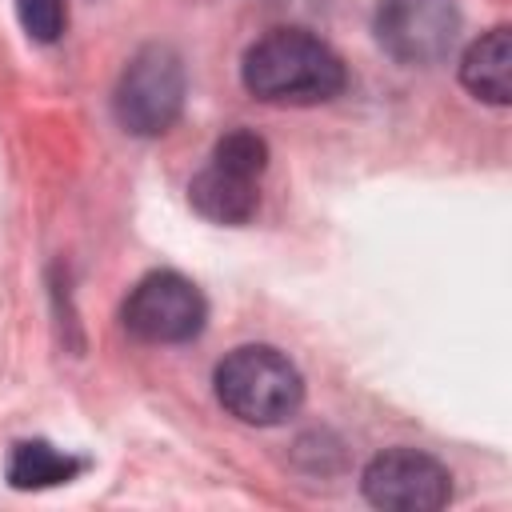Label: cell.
Here are the masks:
<instances>
[{
  "instance_id": "1",
  "label": "cell",
  "mask_w": 512,
  "mask_h": 512,
  "mask_svg": "<svg viewBox=\"0 0 512 512\" xmlns=\"http://www.w3.org/2000/svg\"><path fill=\"white\" fill-rule=\"evenodd\" d=\"M240 80L248 96H256L260 104L312 108L344 92L348 68L328 40H320L308 28L284 24L268 28L260 40L248 44L240 60Z\"/></svg>"
},
{
  "instance_id": "2",
  "label": "cell",
  "mask_w": 512,
  "mask_h": 512,
  "mask_svg": "<svg viewBox=\"0 0 512 512\" xmlns=\"http://www.w3.org/2000/svg\"><path fill=\"white\" fill-rule=\"evenodd\" d=\"M212 388H216L220 408L232 420L252 424V428L284 424L304 404L300 368L288 360V352H280L272 344H240V348H232L216 364Z\"/></svg>"
},
{
  "instance_id": "3",
  "label": "cell",
  "mask_w": 512,
  "mask_h": 512,
  "mask_svg": "<svg viewBox=\"0 0 512 512\" xmlns=\"http://www.w3.org/2000/svg\"><path fill=\"white\" fill-rule=\"evenodd\" d=\"M268 172V144L252 128H232L216 140L208 164L188 180V204L212 224H248L260 208V176Z\"/></svg>"
},
{
  "instance_id": "4",
  "label": "cell",
  "mask_w": 512,
  "mask_h": 512,
  "mask_svg": "<svg viewBox=\"0 0 512 512\" xmlns=\"http://www.w3.org/2000/svg\"><path fill=\"white\" fill-rule=\"evenodd\" d=\"M188 96V72L176 48L168 44H144L124 68L112 88V116L128 136L152 140L164 136Z\"/></svg>"
},
{
  "instance_id": "5",
  "label": "cell",
  "mask_w": 512,
  "mask_h": 512,
  "mask_svg": "<svg viewBox=\"0 0 512 512\" xmlns=\"http://www.w3.org/2000/svg\"><path fill=\"white\" fill-rule=\"evenodd\" d=\"M120 324L140 344H188L208 324V300L188 276L160 268L132 284L120 308Z\"/></svg>"
},
{
  "instance_id": "6",
  "label": "cell",
  "mask_w": 512,
  "mask_h": 512,
  "mask_svg": "<svg viewBox=\"0 0 512 512\" xmlns=\"http://www.w3.org/2000/svg\"><path fill=\"white\" fill-rule=\"evenodd\" d=\"M372 28L396 64L432 68L460 40V8L456 0H380Z\"/></svg>"
},
{
  "instance_id": "7",
  "label": "cell",
  "mask_w": 512,
  "mask_h": 512,
  "mask_svg": "<svg viewBox=\"0 0 512 512\" xmlns=\"http://www.w3.org/2000/svg\"><path fill=\"white\" fill-rule=\"evenodd\" d=\"M360 492L372 508L436 512L452 500V472L420 448H384L360 472Z\"/></svg>"
},
{
  "instance_id": "8",
  "label": "cell",
  "mask_w": 512,
  "mask_h": 512,
  "mask_svg": "<svg viewBox=\"0 0 512 512\" xmlns=\"http://www.w3.org/2000/svg\"><path fill=\"white\" fill-rule=\"evenodd\" d=\"M508 76H512V36H508V24H496L464 48L460 84L476 100H484L492 108H508V100H512V80Z\"/></svg>"
},
{
  "instance_id": "9",
  "label": "cell",
  "mask_w": 512,
  "mask_h": 512,
  "mask_svg": "<svg viewBox=\"0 0 512 512\" xmlns=\"http://www.w3.org/2000/svg\"><path fill=\"white\" fill-rule=\"evenodd\" d=\"M84 472V460L60 452L48 440H20L8 456V484L20 492H44L76 480Z\"/></svg>"
},
{
  "instance_id": "10",
  "label": "cell",
  "mask_w": 512,
  "mask_h": 512,
  "mask_svg": "<svg viewBox=\"0 0 512 512\" xmlns=\"http://www.w3.org/2000/svg\"><path fill=\"white\" fill-rule=\"evenodd\" d=\"M16 16L32 40L52 44L68 24V0H16Z\"/></svg>"
}]
</instances>
